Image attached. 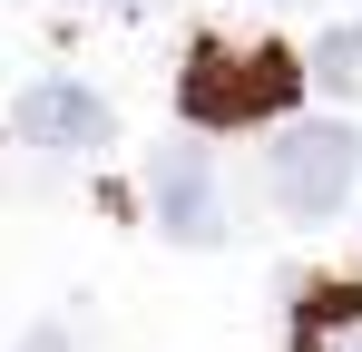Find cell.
Returning a JSON list of instances; mask_svg holds the SVG:
<instances>
[{"label":"cell","instance_id":"6da1fadb","mask_svg":"<svg viewBox=\"0 0 362 352\" xmlns=\"http://www.w3.org/2000/svg\"><path fill=\"white\" fill-rule=\"evenodd\" d=\"M303 69L284 40H196L177 69V108L186 127H264L303 98Z\"/></svg>","mask_w":362,"mask_h":352},{"label":"cell","instance_id":"7a4b0ae2","mask_svg":"<svg viewBox=\"0 0 362 352\" xmlns=\"http://www.w3.org/2000/svg\"><path fill=\"white\" fill-rule=\"evenodd\" d=\"M264 186H274V206H284L294 225H323L362 186V137L343 117H294V127L264 147Z\"/></svg>","mask_w":362,"mask_h":352},{"label":"cell","instance_id":"3957f363","mask_svg":"<svg viewBox=\"0 0 362 352\" xmlns=\"http://www.w3.org/2000/svg\"><path fill=\"white\" fill-rule=\"evenodd\" d=\"M147 216L177 245H226V176H216V157L196 137L147 147Z\"/></svg>","mask_w":362,"mask_h":352},{"label":"cell","instance_id":"277c9868","mask_svg":"<svg viewBox=\"0 0 362 352\" xmlns=\"http://www.w3.org/2000/svg\"><path fill=\"white\" fill-rule=\"evenodd\" d=\"M10 127H20L30 147H49V157H98V147L118 137L108 98H98V88H78V78H40V88H20Z\"/></svg>","mask_w":362,"mask_h":352},{"label":"cell","instance_id":"5b68a950","mask_svg":"<svg viewBox=\"0 0 362 352\" xmlns=\"http://www.w3.org/2000/svg\"><path fill=\"white\" fill-rule=\"evenodd\" d=\"M294 352H362V284L353 274H323L294 293Z\"/></svg>","mask_w":362,"mask_h":352},{"label":"cell","instance_id":"8992f818","mask_svg":"<svg viewBox=\"0 0 362 352\" xmlns=\"http://www.w3.org/2000/svg\"><path fill=\"white\" fill-rule=\"evenodd\" d=\"M303 69H313V88H333V98H362V30H323V40L303 49Z\"/></svg>","mask_w":362,"mask_h":352},{"label":"cell","instance_id":"52a82bcc","mask_svg":"<svg viewBox=\"0 0 362 352\" xmlns=\"http://www.w3.org/2000/svg\"><path fill=\"white\" fill-rule=\"evenodd\" d=\"M20 352H78V333H69V323H40V333H30Z\"/></svg>","mask_w":362,"mask_h":352},{"label":"cell","instance_id":"ba28073f","mask_svg":"<svg viewBox=\"0 0 362 352\" xmlns=\"http://www.w3.org/2000/svg\"><path fill=\"white\" fill-rule=\"evenodd\" d=\"M118 10H147V0H118Z\"/></svg>","mask_w":362,"mask_h":352}]
</instances>
